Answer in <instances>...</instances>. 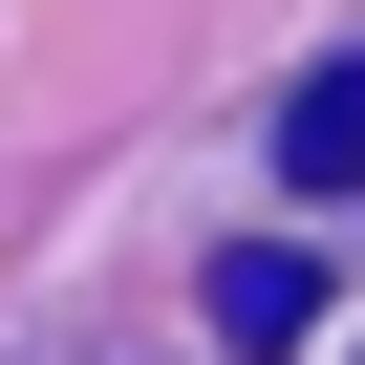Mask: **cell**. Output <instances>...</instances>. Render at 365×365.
I'll return each instance as SVG.
<instances>
[{"label":"cell","instance_id":"obj_1","mask_svg":"<svg viewBox=\"0 0 365 365\" xmlns=\"http://www.w3.org/2000/svg\"><path fill=\"white\" fill-rule=\"evenodd\" d=\"M279 172H301V194H344V172H365V65L279 86Z\"/></svg>","mask_w":365,"mask_h":365},{"label":"cell","instance_id":"obj_2","mask_svg":"<svg viewBox=\"0 0 365 365\" xmlns=\"http://www.w3.org/2000/svg\"><path fill=\"white\" fill-rule=\"evenodd\" d=\"M301 322H322V258H215V344H258V365H279Z\"/></svg>","mask_w":365,"mask_h":365}]
</instances>
